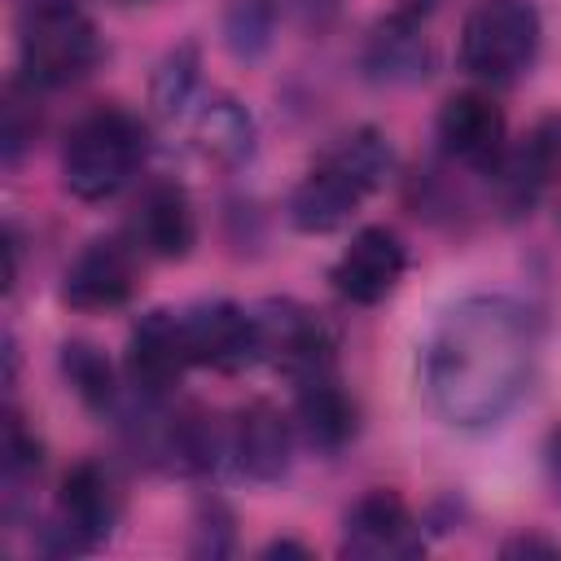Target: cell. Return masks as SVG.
Instances as JSON below:
<instances>
[{
    "label": "cell",
    "mask_w": 561,
    "mask_h": 561,
    "mask_svg": "<svg viewBox=\"0 0 561 561\" xmlns=\"http://www.w3.org/2000/svg\"><path fill=\"white\" fill-rule=\"evenodd\" d=\"M131 237L145 254L153 259H184L197 241V219H193V202L180 184L162 180V184H149L136 202V215H131Z\"/></svg>",
    "instance_id": "cell-16"
},
{
    "label": "cell",
    "mask_w": 561,
    "mask_h": 561,
    "mask_svg": "<svg viewBox=\"0 0 561 561\" xmlns=\"http://www.w3.org/2000/svg\"><path fill=\"white\" fill-rule=\"evenodd\" d=\"M390 145L381 131L359 127L342 136L289 193V224L298 232H333L342 228L359 202L390 175Z\"/></svg>",
    "instance_id": "cell-2"
},
{
    "label": "cell",
    "mask_w": 561,
    "mask_h": 561,
    "mask_svg": "<svg viewBox=\"0 0 561 561\" xmlns=\"http://www.w3.org/2000/svg\"><path fill=\"white\" fill-rule=\"evenodd\" d=\"M280 552H307V548L302 543H289V539H276V543L263 548V557H280Z\"/></svg>",
    "instance_id": "cell-29"
},
{
    "label": "cell",
    "mask_w": 561,
    "mask_h": 561,
    "mask_svg": "<svg viewBox=\"0 0 561 561\" xmlns=\"http://www.w3.org/2000/svg\"><path fill=\"white\" fill-rule=\"evenodd\" d=\"M403 267H408L403 241H399L390 228L368 224V228H359V232L351 237V245L337 254L329 280H333V289H337L346 302L373 307V302H381V298L399 285Z\"/></svg>",
    "instance_id": "cell-12"
},
{
    "label": "cell",
    "mask_w": 561,
    "mask_h": 561,
    "mask_svg": "<svg viewBox=\"0 0 561 561\" xmlns=\"http://www.w3.org/2000/svg\"><path fill=\"white\" fill-rule=\"evenodd\" d=\"M364 66H368L373 79H386V83H412V79H421V75L430 70L425 31H421L408 13L386 18V22L368 35Z\"/></svg>",
    "instance_id": "cell-19"
},
{
    "label": "cell",
    "mask_w": 561,
    "mask_h": 561,
    "mask_svg": "<svg viewBox=\"0 0 561 561\" xmlns=\"http://www.w3.org/2000/svg\"><path fill=\"white\" fill-rule=\"evenodd\" d=\"M61 373L70 381V390L92 408V412H110L118 403V381L110 359L92 346V342H66L61 346Z\"/></svg>",
    "instance_id": "cell-21"
},
{
    "label": "cell",
    "mask_w": 561,
    "mask_h": 561,
    "mask_svg": "<svg viewBox=\"0 0 561 561\" xmlns=\"http://www.w3.org/2000/svg\"><path fill=\"white\" fill-rule=\"evenodd\" d=\"M289 451H294L289 416L267 399L245 403L224 425V456L250 482H276L289 469Z\"/></svg>",
    "instance_id": "cell-11"
},
{
    "label": "cell",
    "mask_w": 561,
    "mask_h": 561,
    "mask_svg": "<svg viewBox=\"0 0 561 561\" xmlns=\"http://www.w3.org/2000/svg\"><path fill=\"white\" fill-rule=\"evenodd\" d=\"M535 368V324L500 294L460 298L425 337L421 377L434 412L460 430L495 425L513 412Z\"/></svg>",
    "instance_id": "cell-1"
},
{
    "label": "cell",
    "mask_w": 561,
    "mask_h": 561,
    "mask_svg": "<svg viewBox=\"0 0 561 561\" xmlns=\"http://www.w3.org/2000/svg\"><path fill=\"white\" fill-rule=\"evenodd\" d=\"M438 145L469 171H491L504 158V110L486 92H456L438 110Z\"/></svg>",
    "instance_id": "cell-13"
},
{
    "label": "cell",
    "mask_w": 561,
    "mask_h": 561,
    "mask_svg": "<svg viewBox=\"0 0 561 561\" xmlns=\"http://www.w3.org/2000/svg\"><path fill=\"white\" fill-rule=\"evenodd\" d=\"M495 180V197L504 210H530L561 180V114L539 118L522 145L504 149V158L486 171Z\"/></svg>",
    "instance_id": "cell-10"
},
{
    "label": "cell",
    "mask_w": 561,
    "mask_h": 561,
    "mask_svg": "<svg viewBox=\"0 0 561 561\" xmlns=\"http://www.w3.org/2000/svg\"><path fill=\"white\" fill-rule=\"evenodd\" d=\"M101 57L96 22L79 0H22L18 66L31 88H70Z\"/></svg>",
    "instance_id": "cell-3"
},
{
    "label": "cell",
    "mask_w": 561,
    "mask_h": 561,
    "mask_svg": "<svg viewBox=\"0 0 561 561\" xmlns=\"http://www.w3.org/2000/svg\"><path fill=\"white\" fill-rule=\"evenodd\" d=\"M131 289H136V263L131 250L114 237L88 241L61 280V298L79 311H114L131 298Z\"/></svg>",
    "instance_id": "cell-15"
},
{
    "label": "cell",
    "mask_w": 561,
    "mask_h": 561,
    "mask_svg": "<svg viewBox=\"0 0 561 561\" xmlns=\"http://www.w3.org/2000/svg\"><path fill=\"white\" fill-rule=\"evenodd\" d=\"M425 548L412 508L394 491H368L342 522V552L359 561H403Z\"/></svg>",
    "instance_id": "cell-9"
},
{
    "label": "cell",
    "mask_w": 561,
    "mask_h": 561,
    "mask_svg": "<svg viewBox=\"0 0 561 561\" xmlns=\"http://www.w3.org/2000/svg\"><path fill=\"white\" fill-rule=\"evenodd\" d=\"M44 456H39V443L35 434L22 425L18 412L4 416V482H9V495H18V486H26L35 473H39Z\"/></svg>",
    "instance_id": "cell-24"
},
{
    "label": "cell",
    "mask_w": 561,
    "mask_h": 561,
    "mask_svg": "<svg viewBox=\"0 0 561 561\" xmlns=\"http://www.w3.org/2000/svg\"><path fill=\"white\" fill-rule=\"evenodd\" d=\"M548 473H552V486H557V495H561V430H557L552 443H548Z\"/></svg>",
    "instance_id": "cell-28"
},
{
    "label": "cell",
    "mask_w": 561,
    "mask_h": 561,
    "mask_svg": "<svg viewBox=\"0 0 561 561\" xmlns=\"http://www.w3.org/2000/svg\"><path fill=\"white\" fill-rule=\"evenodd\" d=\"M193 131H197L202 153L215 158V162H241V158H250V149H254V123H250V114H245L237 101H228V96L206 101V105L197 110V118H193Z\"/></svg>",
    "instance_id": "cell-20"
},
{
    "label": "cell",
    "mask_w": 561,
    "mask_h": 561,
    "mask_svg": "<svg viewBox=\"0 0 561 561\" xmlns=\"http://www.w3.org/2000/svg\"><path fill=\"white\" fill-rule=\"evenodd\" d=\"M35 127H39V118L31 110V96H22V88H9V96H4V131H0L4 162H18V153L35 140Z\"/></svg>",
    "instance_id": "cell-25"
},
{
    "label": "cell",
    "mask_w": 561,
    "mask_h": 561,
    "mask_svg": "<svg viewBox=\"0 0 561 561\" xmlns=\"http://www.w3.org/2000/svg\"><path fill=\"white\" fill-rule=\"evenodd\" d=\"M118 522V491L105 465L79 460L57 491V517L48 526L57 552H88L101 539H110Z\"/></svg>",
    "instance_id": "cell-6"
},
{
    "label": "cell",
    "mask_w": 561,
    "mask_h": 561,
    "mask_svg": "<svg viewBox=\"0 0 561 561\" xmlns=\"http://www.w3.org/2000/svg\"><path fill=\"white\" fill-rule=\"evenodd\" d=\"M188 346L180 329V311H149L127 337V381L140 399L158 403L188 368Z\"/></svg>",
    "instance_id": "cell-14"
},
{
    "label": "cell",
    "mask_w": 561,
    "mask_h": 561,
    "mask_svg": "<svg viewBox=\"0 0 561 561\" xmlns=\"http://www.w3.org/2000/svg\"><path fill=\"white\" fill-rule=\"evenodd\" d=\"M193 92H197V53L175 48L153 79V105L162 114H184V105H193Z\"/></svg>",
    "instance_id": "cell-23"
},
{
    "label": "cell",
    "mask_w": 561,
    "mask_h": 561,
    "mask_svg": "<svg viewBox=\"0 0 561 561\" xmlns=\"http://www.w3.org/2000/svg\"><path fill=\"white\" fill-rule=\"evenodd\" d=\"M145 127L136 114L118 105L88 110L61 145V180L79 202H105L114 197L145 162Z\"/></svg>",
    "instance_id": "cell-4"
},
{
    "label": "cell",
    "mask_w": 561,
    "mask_h": 561,
    "mask_svg": "<svg viewBox=\"0 0 561 561\" xmlns=\"http://www.w3.org/2000/svg\"><path fill=\"white\" fill-rule=\"evenodd\" d=\"M294 386H298L294 416H298L302 438L316 451H342L355 438V430H359V408L346 394V386L337 381V368L311 373V377H302Z\"/></svg>",
    "instance_id": "cell-17"
},
{
    "label": "cell",
    "mask_w": 561,
    "mask_h": 561,
    "mask_svg": "<svg viewBox=\"0 0 561 561\" xmlns=\"http://www.w3.org/2000/svg\"><path fill=\"white\" fill-rule=\"evenodd\" d=\"M228 548H232V517H228L224 504H206V508H202V522H197V543H193V552H202V557H224Z\"/></svg>",
    "instance_id": "cell-26"
},
{
    "label": "cell",
    "mask_w": 561,
    "mask_h": 561,
    "mask_svg": "<svg viewBox=\"0 0 561 561\" xmlns=\"http://www.w3.org/2000/svg\"><path fill=\"white\" fill-rule=\"evenodd\" d=\"M500 557H539V561H557L561 557V543H552V539H543V535H513V539H504L500 543Z\"/></svg>",
    "instance_id": "cell-27"
},
{
    "label": "cell",
    "mask_w": 561,
    "mask_h": 561,
    "mask_svg": "<svg viewBox=\"0 0 561 561\" xmlns=\"http://www.w3.org/2000/svg\"><path fill=\"white\" fill-rule=\"evenodd\" d=\"M153 456L175 473H210L224 460V430L202 408H175L153 425Z\"/></svg>",
    "instance_id": "cell-18"
},
{
    "label": "cell",
    "mask_w": 561,
    "mask_h": 561,
    "mask_svg": "<svg viewBox=\"0 0 561 561\" xmlns=\"http://www.w3.org/2000/svg\"><path fill=\"white\" fill-rule=\"evenodd\" d=\"M272 31H276V4L272 0H237L224 18V35H228V48L237 57H259L272 44Z\"/></svg>",
    "instance_id": "cell-22"
},
{
    "label": "cell",
    "mask_w": 561,
    "mask_h": 561,
    "mask_svg": "<svg viewBox=\"0 0 561 561\" xmlns=\"http://www.w3.org/2000/svg\"><path fill=\"white\" fill-rule=\"evenodd\" d=\"M539 39L543 22L530 0H482L460 26V66L482 83H508L530 70Z\"/></svg>",
    "instance_id": "cell-5"
},
{
    "label": "cell",
    "mask_w": 561,
    "mask_h": 561,
    "mask_svg": "<svg viewBox=\"0 0 561 561\" xmlns=\"http://www.w3.org/2000/svg\"><path fill=\"white\" fill-rule=\"evenodd\" d=\"M180 329H184L188 359L202 368L237 373V368L263 359L259 355V316L228 298L193 302L188 311H180Z\"/></svg>",
    "instance_id": "cell-8"
},
{
    "label": "cell",
    "mask_w": 561,
    "mask_h": 561,
    "mask_svg": "<svg viewBox=\"0 0 561 561\" xmlns=\"http://www.w3.org/2000/svg\"><path fill=\"white\" fill-rule=\"evenodd\" d=\"M254 316H259V355L276 364L289 381L333 368V333L316 311L280 298V302H263Z\"/></svg>",
    "instance_id": "cell-7"
}]
</instances>
